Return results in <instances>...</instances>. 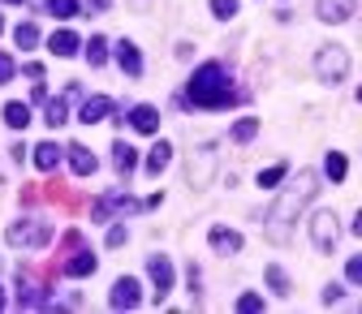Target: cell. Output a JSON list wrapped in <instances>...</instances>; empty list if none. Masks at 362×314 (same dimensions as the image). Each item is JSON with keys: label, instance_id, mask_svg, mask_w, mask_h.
Segmentation results:
<instances>
[{"label": "cell", "instance_id": "1", "mask_svg": "<svg viewBox=\"0 0 362 314\" xmlns=\"http://www.w3.org/2000/svg\"><path fill=\"white\" fill-rule=\"evenodd\" d=\"M315 190H320V176H315V172H298V181L276 198V207L267 211V237H272V241H289V224H293L298 211L315 198Z\"/></svg>", "mask_w": 362, "mask_h": 314}, {"label": "cell", "instance_id": "33", "mask_svg": "<svg viewBox=\"0 0 362 314\" xmlns=\"http://www.w3.org/2000/svg\"><path fill=\"white\" fill-rule=\"evenodd\" d=\"M108 246H112V250L125 246V229H121V224H117V229H108Z\"/></svg>", "mask_w": 362, "mask_h": 314}, {"label": "cell", "instance_id": "3", "mask_svg": "<svg viewBox=\"0 0 362 314\" xmlns=\"http://www.w3.org/2000/svg\"><path fill=\"white\" fill-rule=\"evenodd\" d=\"M48 237H52V224L48 219H22V224H9V233H5V241L9 246H22V250L48 246Z\"/></svg>", "mask_w": 362, "mask_h": 314}, {"label": "cell", "instance_id": "4", "mask_svg": "<svg viewBox=\"0 0 362 314\" xmlns=\"http://www.w3.org/2000/svg\"><path fill=\"white\" fill-rule=\"evenodd\" d=\"M315 73H320V82H328V86H337V82H345V73H349V52L345 48H320V56H315Z\"/></svg>", "mask_w": 362, "mask_h": 314}, {"label": "cell", "instance_id": "17", "mask_svg": "<svg viewBox=\"0 0 362 314\" xmlns=\"http://www.w3.org/2000/svg\"><path fill=\"white\" fill-rule=\"evenodd\" d=\"M95 267H100V262H95V254H90V250H82V254H74V258L65 262V276H74V280H78V276H90Z\"/></svg>", "mask_w": 362, "mask_h": 314}, {"label": "cell", "instance_id": "18", "mask_svg": "<svg viewBox=\"0 0 362 314\" xmlns=\"http://www.w3.org/2000/svg\"><path fill=\"white\" fill-rule=\"evenodd\" d=\"M57 164H61L57 143H39V147H35V168H39V172H52Z\"/></svg>", "mask_w": 362, "mask_h": 314}, {"label": "cell", "instance_id": "15", "mask_svg": "<svg viewBox=\"0 0 362 314\" xmlns=\"http://www.w3.org/2000/svg\"><path fill=\"white\" fill-rule=\"evenodd\" d=\"M117 65H121L129 78H139V73H143V56H139V48H134V43H117Z\"/></svg>", "mask_w": 362, "mask_h": 314}, {"label": "cell", "instance_id": "13", "mask_svg": "<svg viewBox=\"0 0 362 314\" xmlns=\"http://www.w3.org/2000/svg\"><path fill=\"white\" fill-rule=\"evenodd\" d=\"M129 125L139 129V133H156V129H160V112H156L151 104H139V108L129 112Z\"/></svg>", "mask_w": 362, "mask_h": 314}, {"label": "cell", "instance_id": "23", "mask_svg": "<svg viewBox=\"0 0 362 314\" xmlns=\"http://www.w3.org/2000/svg\"><path fill=\"white\" fill-rule=\"evenodd\" d=\"M86 61H90V65H104V61H108V39H104V35H95V39L86 43Z\"/></svg>", "mask_w": 362, "mask_h": 314}, {"label": "cell", "instance_id": "31", "mask_svg": "<svg viewBox=\"0 0 362 314\" xmlns=\"http://www.w3.org/2000/svg\"><path fill=\"white\" fill-rule=\"evenodd\" d=\"M13 69H18V65H13V56L0 52V82H9V78H13Z\"/></svg>", "mask_w": 362, "mask_h": 314}, {"label": "cell", "instance_id": "38", "mask_svg": "<svg viewBox=\"0 0 362 314\" xmlns=\"http://www.w3.org/2000/svg\"><path fill=\"white\" fill-rule=\"evenodd\" d=\"M0 310H5V297H0Z\"/></svg>", "mask_w": 362, "mask_h": 314}, {"label": "cell", "instance_id": "25", "mask_svg": "<svg viewBox=\"0 0 362 314\" xmlns=\"http://www.w3.org/2000/svg\"><path fill=\"white\" fill-rule=\"evenodd\" d=\"M345 168H349V164H345V155H341V151H328V159H324V172L332 176V181H341V176H345Z\"/></svg>", "mask_w": 362, "mask_h": 314}, {"label": "cell", "instance_id": "37", "mask_svg": "<svg viewBox=\"0 0 362 314\" xmlns=\"http://www.w3.org/2000/svg\"><path fill=\"white\" fill-rule=\"evenodd\" d=\"M9 5H26V0H9Z\"/></svg>", "mask_w": 362, "mask_h": 314}, {"label": "cell", "instance_id": "5", "mask_svg": "<svg viewBox=\"0 0 362 314\" xmlns=\"http://www.w3.org/2000/svg\"><path fill=\"white\" fill-rule=\"evenodd\" d=\"M186 176H190V186H194V190L211 186V176H216V147H199V151L190 155V168H186Z\"/></svg>", "mask_w": 362, "mask_h": 314}, {"label": "cell", "instance_id": "24", "mask_svg": "<svg viewBox=\"0 0 362 314\" xmlns=\"http://www.w3.org/2000/svg\"><path fill=\"white\" fill-rule=\"evenodd\" d=\"M255 133H259V121H255V116H242V121L233 125V143H250Z\"/></svg>", "mask_w": 362, "mask_h": 314}, {"label": "cell", "instance_id": "20", "mask_svg": "<svg viewBox=\"0 0 362 314\" xmlns=\"http://www.w3.org/2000/svg\"><path fill=\"white\" fill-rule=\"evenodd\" d=\"M13 43H18L22 52L35 48V43H39V26H35V22H18V26H13Z\"/></svg>", "mask_w": 362, "mask_h": 314}, {"label": "cell", "instance_id": "10", "mask_svg": "<svg viewBox=\"0 0 362 314\" xmlns=\"http://www.w3.org/2000/svg\"><path fill=\"white\" fill-rule=\"evenodd\" d=\"M108 112H112V99H108V95H90V99L82 104L78 121H82V125H100V121H104Z\"/></svg>", "mask_w": 362, "mask_h": 314}, {"label": "cell", "instance_id": "27", "mask_svg": "<svg viewBox=\"0 0 362 314\" xmlns=\"http://www.w3.org/2000/svg\"><path fill=\"white\" fill-rule=\"evenodd\" d=\"M48 13L65 22V18H74V13H78V0H48Z\"/></svg>", "mask_w": 362, "mask_h": 314}, {"label": "cell", "instance_id": "34", "mask_svg": "<svg viewBox=\"0 0 362 314\" xmlns=\"http://www.w3.org/2000/svg\"><path fill=\"white\" fill-rule=\"evenodd\" d=\"M26 78H30V82H43V65L30 61V65H26Z\"/></svg>", "mask_w": 362, "mask_h": 314}, {"label": "cell", "instance_id": "6", "mask_svg": "<svg viewBox=\"0 0 362 314\" xmlns=\"http://www.w3.org/2000/svg\"><path fill=\"white\" fill-rule=\"evenodd\" d=\"M337 215L332 211H320V215H315L310 219V241H315V250H320V254H332V246H337Z\"/></svg>", "mask_w": 362, "mask_h": 314}, {"label": "cell", "instance_id": "26", "mask_svg": "<svg viewBox=\"0 0 362 314\" xmlns=\"http://www.w3.org/2000/svg\"><path fill=\"white\" fill-rule=\"evenodd\" d=\"M43 121H48L52 129H61L69 116H65V99H48V116H43Z\"/></svg>", "mask_w": 362, "mask_h": 314}, {"label": "cell", "instance_id": "35", "mask_svg": "<svg viewBox=\"0 0 362 314\" xmlns=\"http://www.w3.org/2000/svg\"><path fill=\"white\" fill-rule=\"evenodd\" d=\"M337 301H341V289H337V284H332V289H324V306H337Z\"/></svg>", "mask_w": 362, "mask_h": 314}, {"label": "cell", "instance_id": "9", "mask_svg": "<svg viewBox=\"0 0 362 314\" xmlns=\"http://www.w3.org/2000/svg\"><path fill=\"white\" fill-rule=\"evenodd\" d=\"M207 241H211V250H220V254H238V250H242V233L224 229V224H216V229L207 233Z\"/></svg>", "mask_w": 362, "mask_h": 314}, {"label": "cell", "instance_id": "30", "mask_svg": "<svg viewBox=\"0 0 362 314\" xmlns=\"http://www.w3.org/2000/svg\"><path fill=\"white\" fill-rule=\"evenodd\" d=\"M238 310H246V314H250V310H263V297H259V293H242V297H238Z\"/></svg>", "mask_w": 362, "mask_h": 314}, {"label": "cell", "instance_id": "22", "mask_svg": "<svg viewBox=\"0 0 362 314\" xmlns=\"http://www.w3.org/2000/svg\"><path fill=\"white\" fill-rule=\"evenodd\" d=\"M267 284H272V293H276V297H289V293H293V289H289V276L281 272V267H276V262H272V267H267Z\"/></svg>", "mask_w": 362, "mask_h": 314}, {"label": "cell", "instance_id": "12", "mask_svg": "<svg viewBox=\"0 0 362 314\" xmlns=\"http://www.w3.org/2000/svg\"><path fill=\"white\" fill-rule=\"evenodd\" d=\"M358 9V0H320V18L324 22H349Z\"/></svg>", "mask_w": 362, "mask_h": 314}, {"label": "cell", "instance_id": "28", "mask_svg": "<svg viewBox=\"0 0 362 314\" xmlns=\"http://www.w3.org/2000/svg\"><path fill=\"white\" fill-rule=\"evenodd\" d=\"M285 172H289L285 164H272L267 172H259V186H263V190H272V186H276V181H285Z\"/></svg>", "mask_w": 362, "mask_h": 314}, {"label": "cell", "instance_id": "36", "mask_svg": "<svg viewBox=\"0 0 362 314\" xmlns=\"http://www.w3.org/2000/svg\"><path fill=\"white\" fill-rule=\"evenodd\" d=\"M86 5L95 9V13H104V9H108V0H86Z\"/></svg>", "mask_w": 362, "mask_h": 314}, {"label": "cell", "instance_id": "32", "mask_svg": "<svg viewBox=\"0 0 362 314\" xmlns=\"http://www.w3.org/2000/svg\"><path fill=\"white\" fill-rule=\"evenodd\" d=\"M345 276H349V284H358V280H362V258H349V267H345Z\"/></svg>", "mask_w": 362, "mask_h": 314}, {"label": "cell", "instance_id": "29", "mask_svg": "<svg viewBox=\"0 0 362 314\" xmlns=\"http://www.w3.org/2000/svg\"><path fill=\"white\" fill-rule=\"evenodd\" d=\"M211 13H216V18H224V22H229V18L238 13V0H211Z\"/></svg>", "mask_w": 362, "mask_h": 314}, {"label": "cell", "instance_id": "21", "mask_svg": "<svg viewBox=\"0 0 362 314\" xmlns=\"http://www.w3.org/2000/svg\"><path fill=\"white\" fill-rule=\"evenodd\" d=\"M5 125L9 129H26L30 125V108L26 104H5Z\"/></svg>", "mask_w": 362, "mask_h": 314}, {"label": "cell", "instance_id": "2", "mask_svg": "<svg viewBox=\"0 0 362 314\" xmlns=\"http://www.w3.org/2000/svg\"><path fill=\"white\" fill-rule=\"evenodd\" d=\"M186 95H190L194 108H229V104L242 99L233 86H229V73H224V65H216V61H207L203 69H194V78H190V86H186Z\"/></svg>", "mask_w": 362, "mask_h": 314}, {"label": "cell", "instance_id": "16", "mask_svg": "<svg viewBox=\"0 0 362 314\" xmlns=\"http://www.w3.org/2000/svg\"><path fill=\"white\" fill-rule=\"evenodd\" d=\"M48 52H52V56H74V52H78V35H74V30H57V35L48 39Z\"/></svg>", "mask_w": 362, "mask_h": 314}, {"label": "cell", "instance_id": "14", "mask_svg": "<svg viewBox=\"0 0 362 314\" xmlns=\"http://www.w3.org/2000/svg\"><path fill=\"white\" fill-rule=\"evenodd\" d=\"M112 168H117V176H129L134 168H139V151H134L129 143H117L112 147Z\"/></svg>", "mask_w": 362, "mask_h": 314}, {"label": "cell", "instance_id": "7", "mask_svg": "<svg viewBox=\"0 0 362 314\" xmlns=\"http://www.w3.org/2000/svg\"><path fill=\"white\" fill-rule=\"evenodd\" d=\"M147 276H151V284H156V301H164V297L173 293V262H168L164 254H151V258H147Z\"/></svg>", "mask_w": 362, "mask_h": 314}, {"label": "cell", "instance_id": "8", "mask_svg": "<svg viewBox=\"0 0 362 314\" xmlns=\"http://www.w3.org/2000/svg\"><path fill=\"white\" fill-rule=\"evenodd\" d=\"M112 310H139V301H143V293H139V280H129V276H121L117 284H112Z\"/></svg>", "mask_w": 362, "mask_h": 314}, {"label": "cell", "instance_id": "19", "mask_svg": "<svg viewBox=\"0 0 362 314\" xmlns=\"http://www.w3.org/2000/svg\"><path fill=\"white\" fill-rule=\"evenodd\" d=\"M168 159H173V147H168V143H156V147H151V155H147V172H151V176H160V172L168 168Z\"/></svg>", "mask_w": 362, "mask_h": 314}, {"label": "cell", "instance_id": "39", "mask_svg": "<svg viewBox=\"0 0 362 314\" xmlns=\"http://www.w3.org/2000/svg\"><path fill=\"white\" fill-rule=\"evenodd\" d=\"M0 30H5V22H0Z\"/></svg>", "mask_w": 362, "mask_h": 314}, {"label": "cell", "instance_id": "11", "mask_svg": "<svg viewBox=\"0 0 362 314\" xmlns=\"http://www.w3.org/2000/svg\"><path fill=\"white\" fill-rule=\"evenodd\" d=\"M65 151H69V168H74L78 176H90V172H95V168H100V159H95V155H90V151H86L82 143H69Z\"/></svg>", "mask_w": 362, "mask_h": 314}]
</instances>
